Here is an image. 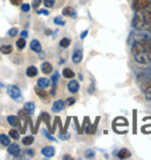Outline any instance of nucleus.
Returning a JSON list of instances; mask_svg holds the SVG:
<instances>
[{
    "mask_svg": "<svg viewBox=\"0 0 151 160\" xmlns=\"http://www.w3.org/2000/svg\"><path fill=\"white\" fill-rule=\"evenodd\" d=\"M63 77L64 78H68V79H72V78H75L76 73L72 71V70H70V68H64L63 70Z\"/></svg>",
    "mask_w": 151,
    "mask_h": 160,
    "instance_id": "22",
    "label": "nucleus"
},
{
    "mask_svg": "<svg viewBox=\"0 0 151 160\" xmlns=\"http://www.w3.org/2000/svg\"><path fill=\"white\" fill-rule=\"evenodd\" d=\"M115 124H119V125H124V127H127L128 122H127V120H126L124 117H116L115 121H114V125H115Z\"/></svg>",
    "mask_w": 151,
    "mask_h": 160,
    "instance_id": "24",
    "label": "nucleus"
},
{
    "mask_svg": "<svg viewBox=\"0 0 151 160\" xmlns=\"http://www.w3.org/2000/svg\"><path fill=\"white\" fill-rule=\"evenodd\" d=\"M7 34H8V36H11V37L16 36V34H18V29H16V28H11L7 32Z\"/></svg>",
    "mask_w": 151,
    "mask_h": 160,
    "instance_id": "33",
    "label": "nucleus"
},
{
    "mask_svg": "<svg viewBox=\"0 0 151 160\" xmlns=\"http://www.w3.org/2000/svg\"><path fill=\"white\" fill-rule=\"evenodd\" d=\"M41 70L44 74H50L52 71V65L49 63V62H44L42 63V66H41Z\"/></svg>",
    "mask_w": 151,
    "mask_h": 160,
    "instance_id": "16",
    "label": "nucleus"
},
{
    "mask_svg": "<svg viewBox=\"0 0 151 160\" xmlns=\"http://www.w3.org/2000/svg\"><path fill=\"white\" fill-rule=\"evenodd\" d=\"M7 93L9 98L13 99L16 102H22L23 101V96H22V93H21L20 88L15 86V85H9L7 86Z\"/></svg>",
    "mask_w": 151,
    "mask_h": 160,
    "instance_id": "1",
    "label": "nucleus"
},
{
    "mask_svg": "<svg viewBox=\"0 0 151 160\" xmlns=\"http://www.w3.org/2000/svg\"><path fill=\"white\" fill-rule=\"evenodd\" d=\"M55 2H56V0H43V4H44V6H45L47 8L54 7Z\"/></svg>",
    "mask_w": 151,
    "mask_h": 160,
    "instance_id": "28",
    "label": "nucleus"
},
{
    "mask_svg": "<svg viewBox=\"0 0 151 160\" xmlns=\"http://www.w3.org/2000/svg\"><path fill=\"white\" fill-rule=\"evenodd\" d=\"M79 88H80V85H79V82H78L77 80H71V81H69V82H68L69 92L77 93L78 91H79Z\"/></svg>",
    "mask_w": 151,
    "mask_h": 160,
    "instance_id": "7",
    "label": "nucleus"
},
{
    "mask_svg": "<svg viewBox=\"0 0 151 160\" xmlns=\"http://www.w3.org/2000/svg\"><path fill=\"white\" fill-rule=\"evenodd\" d=\"M21 37H23V38H27V37H28V32H27V30H23V32H21Z\"/></svg>",
    "mask_w": 151,
    "mask_h": 160,
    "instance_id": "42",
    "label": "nucleus"
},
{
    "mask_svg": "<svg viewBox=\"0 0 151 160\" xmlns=\"http://www.w3.org/2000/svg\"><path fill=\"white\" fill-rule=\"evenodd\" d=\"M30 49L34 52H36V53H40L42 51V45H41V43L37 40H33L30 42Z\"/></svg>",
    "mask_w": 151,
    "mask_h": 160,
    "instance_id": "10",
    "label": "nucleus"
},
{
    "mask_svg": "<svg viewBox=\"0 0 151 160\" xmlns=\"http://www.w3.org/2000/svg\"><path fill=\"white\" fill-rule=\"evenodd\" d=\"M71 44V40L70 38H68V37H64V38H62L60 42V45L62 47V48H69V45Z\"/></svg>",
    "mask_w": 151,
    "mask_h": 160,
    "instance_id": "25",
    "label": "nucleus"
},
{
    "mask_svg": "<svg viewBox=\"0 0 151 160\" xmlns=\"http://www.w3.org/2000/svg\"><path fill=\"white\" fill-rule=\"evenodd\" d=\"M41 2H42V0H34V1H33V4H32V7L33 8H39L40 7Z\"/></svg>",
    "mask_w": 151,
    "mask_h": 160,
    "instance_id": "36",
    "label": "nucleus"
},
{
    "mask_svg": "<svg viewBox=\"0 0 151 160\" xmlns=\"http://www.w3.org/2000/svg\"><path fill=\"white\" fill-rule=\"evenodd\" d=\"M34 143V137L33 136H26L22 138V144L26 145V146H29Z\"/></svg>",
    "mask_w": 151,
    "mask_h": 160,
    "instance_id": "23",
    "label": "nucleus"
},
{
    "mask_svg": "<svg viewBox=\"0 0 151 160\" xmlns=\"http://www.w3.org/2000/svg\"><path fill=\"white\" fill-rule=\"evenodd\" d=\"M141 88H142L143 92H147L148 89H150L151 88V78L144 79L143 81H142V86H141Z\"/></svg>",
    "mask_w": 151,
    "mask_h": 160,
    "instance_id": "19",
    "label": "nucleus"
},
{
    "mask_svg": "<svg viewBox=\"0 0 151 160\" xmlns=\"http://www.w3.org/2000/svg\"><path fill=\"white\" fill-rule=\"evenodd\" d=\"M43 135L45 137H47V138H48L49 140H52V142H57V139H56L55 137L51 136V135H50V133H49V132L47 131V130H43Z\"/></svg>",
    "mask_w": 151,
    "mask_h": 160,
    "instance_id": "32",
    "label": "nucleus"
},
{
    "mask_svg": "<svg viewBox=\"0 0 151 160\" xmlns=\"http://www.w3.org/2000/svg\"><path fill=\"white\" fill-rule=\"evenodd\" d=\"M0 144L3 145V146H8V145L11 144V137L5 135V133H1L0 135Z\"/></svg>",
    "mask_w": 151,
    "mask_h": 160,
    "instance_id": "17",
    "label": "nucleus"
},
{
    "mask_svg": "<svg viewBox=\"0 0 151 160\" xmlns=\"http://www.w3.org/2000/svg\"><path fill=\"white\" fill-rule=\"evenodd\" d=\"M131 153L129 150L127 148H121L119 152H117V158L119 159H128V158H130Z\"/></svg>",
    "mask_w": 151,
    "mask_h": 160,
    "instance_id": "13",
    "label": "nucleus"
},
{
    "mask_svg": "<svg viewBox=\"0 0 151 160\" xmlns=\"http://www.w3.org/2000/svg\"><path fill=\"white\" fill-rule=\"evenodd\" d=\"M11 1V4L14 5V6H19V5H21V2H22V0H9Z\"/></svg>",
    "mask_w": 151,
    "mask_h": 160,
    "instance_id": "39",
    "label": "nucleus"
},
{
    "mask_svg": "<svg viewBox=\"0 0 151 160\" xmlns=\"http://www.w3.org/2000/svg\"><path fill=\"white\" fill-rule=\"evenodd\" d=\"M87 34H88V30H84V32L80 34V38H81V40H84L85 37L87 36Z\"/></svg>",
    "mask_w": 151,
    "mask_h": 160,
    "instance_id": "41",
    "label": "nucleus"
},
{
    "mask_svg": "<svg viewBox=\"0 0 151 160\" xmlns=\"http://www.w3.org/2000/svg\"><path fill=\"white\" fill-rule=\"evenodd\" d=\"M151 5V0H133V9L135 12H141Z\"/></svg>",
    "mask_w": 151,
    "mask_h": 160,
    "instance_id": "2",
    "label": "nucleus"
},
{
    "mask_svg": "<svg viewBox=\"0 0 151 160\" xmlns=\"http://www.w3.org/2000/svg\"><path fill=\"white\" fill-rule=\"evenodd\" d=\"M50 80L47 79V78H40V79L37 80V86L41 88H43V89H47V88L50 86Z\"/></svg>",
    "mask_w": 151,
    "mask_h": 160,
    "instance_id": "12",
    "label": "nucleus"
},
{
    "mask_svg": "<svg viewBox=\"0 0 151 160\" xmlns=\"http://www.w3.org/2000/svg\"><path fill=\"white\" fill-rule=\"evenodd\" d=\"M76 103V99H73V98H69L68 100H66V104L68 106H72V104Z\"/></svg>",
    "mask_w": 151,
    "mask_h": 160,
    "instance_id": "37",
    "label": "nucleus"
},
{
    "mask_svg": "<svg viewBox=\"0 0 151 160\" xmlns=\"http://www.w3.org/2000/svg\"><path fill=\"white\" fill-rule=\"evenodd\" d=\"M85 157L87 158V159H93L94 157H96V153L93 150H87L86 152H85Z\"/></svg>",
    "mask_w": 151,
    "mask_h": 160,
    "instance_id": "30",
    "label": "nucleus"
},
{
    "mask_svg": "<svg viewBox=\"0 0 151 160\" xmlns=\"http://www.w3.org/2000/svg\"><path fill=\"white\" fill-rule=\"evenodd\" d=\"M56 150L54 146H44L42 150H41V153L43 154L45 158H51V157L55 156Z\"/></svg>",
    "mask_w": 151,
    "mask_h": 160,
    "instance_id": "6",
    "label": "nucleus"
},
{
    "mask_svg": "<svg viewBox=\"0 0 151 160\" xmlns=\"http://www.w3.org/2000/svg\"><path fill=\"white\" fill-rule=\"evenodd\" d=\"M64 107H65V103H64L63 100H57L54 102V104H52L51 107V110L54 112H62L64 109Z\"/></svg>",
    "mask_w": 151,
    "mask_h": 160,
    "instance_id": "8",
    "label": "nucleus"
},
{
    "mask_svg": "<svg viewBox=\"0 0 151 160\" xmlns=\"http://www.w3.org/2000/svg\"><path fill=\"white\" fill-rule=\"evenodd\" d=\"M35 93L37 94V96L40 98L41 100H43L44 102H48V101H49V94L45 92V89L39 87V86H36V87H35Z\"/></svg>",
    "mask_w": 151,
    "mask_h": 160,
    "instance_id": "5",
    "label": "nucleus"
},
{
    "mask_svg": "<svg viewBox=\"0 0 151 160\" xmlns=\"http://www.w3.org/2000/svg\"><path fill=\"white\" fill-rule=\"evenodd\" d=\"M8 136L11 137V138H13V139H19L20 138V133H19V131H16L15 129H12L9 131V133H8Z\"/></svg>",
    "mask_w": 151,
    "mask_h": 160,
    "instance_id": "26",
    "label": "nucleus"
},
{
    "mask_svg": "<svg viewBox=\"0 0 151 160\" xmlns=\"http://www.w3.org/2000/svg\"><path fill=\"white\" fill-rule=\"evenodd\" d=\"M99 120H100V117H96V123L93 124V125H91V124H90V122L87 121V129H86V132H87L88 135H93V133L96 132V127H98Z\"/></svg>",
    "mask_w": 151,
    "mask_h": 160,
    "instance_id": "14",
    "label": "nucleus"
},
{
    "mask_svg": "<svg viewBox=\"0 0 151 160\" xmlns=\"http://www.w3.org/2000/svg\"><path fill=\"white\" fill-rule=\"evenodd\" d=\"M26 154H27L28 157H33L34 156V152H33L32 150H27V151H26Z\"/></svg>",
    "mask_w": 151,
    "mask_h": 160,
    "instance_id": "43",
    "label": "nucleus"
},
{
    "mask_svg": "<svg viewBox=\"0 0 151 160\" xmlns=\"http://www.w3.org/2000/svg\"><path fill=\"white\" fill-rule=\"evenodd\" d=\"M81 60H83V51L79 50V49H77L72 53V62L75 64H79Z\"/></svg>",
    "mask_w": 151,
    "mask_h": 160,
    "instance_id": "9",
    "label": "nucleus"
},
{
    "mask_svg": "<svg viewBox=\"0 0 151 160\" xmlns=\"http://www.w3.org/2000/svg\"><path fill=\"white\" fill-rule=\"evenodd\" d=\"M62 13H63L64 16H72V18H76V15H77V13H76L75 8H73V7H70V6L63 8Z\"/></svg>",
    "mask_w": 151,
    "mask_h": 160,
    "instance_id": "15",
    "label": "nucleus"
},
{
    "mask_svg": "<svg viewBox=\"0 0 151 160\" xmlns=\"http://www.w3.org/2000/svg\"><path fill=\"white\" fill-rule=\"evenodd\" d=\"M26 74H27L29 78H33V77H36L37 76V68L35 66H29L27 68V71H26Z\"/></svg>",
    "mask_w": 151,
    "mask_h": 160,
    "instance_id": "21",
    "label": "nucleus"
},
{
    "mask_svg": "<svg viewBox=\"0 0 151 160\" xmlns=\"http://www.w3.org/2000/svg\"><path fill=\"white\" fill-rule=\"evenodd\" d=\"M16 47L20 49V50L24 49V47H26V40H24L23 37H21V38H19V40L16 41Z\"/></svg>",
    "mask_w": 151,
    "mask_h": 160,
    "instance_id": "27",
    "label": "nucleus"
},
{
    "mask_svg": "<svg viewBox=\"0 0 151 160\" xmlns=\"http://www.w3.org/2000/svg\"><path fill=\"white\" fill-rule=\"evenodd\" d=\"M58 78H60V73H55V74L51 77V80H52V82H54V85H56L58 82Z\"/></svg>",
    "mask_w": 151,
    "mask_h": 160,
    "instance_id": "35",
    "label": "nucleus"
},
{
    "mask_svg": "<svg viewBox=\"0 0 151 160\" xmlns=\"http://www.w3.org/2000/svg\"><path fill=\"white\" fill-rule=\"evenodd\" d=\"M148 32H150V34H151V26H150V27H149V28H148Z\"/></svg>",
    "mask_w": 151,
    "mask_h": 160,
    "instance_id": "45",
    "label": "nucleus"
},
{
    "mask_svg": "<svg viewBox=\"0 0 151 160\" xmlns=\"http://www.w3.org/2000/svg\"><path fill=\"white\" fill-rule=\"evenodd\" d=\"M41 118L45 122V124H47V127H48V129L51 131V125H50V116H49V114H47V112H41Z\"/></svg>",
    "mask_w": 151,
    "mask_h": 160,
    "instance_id": "20",
    "label": "nucleus"
},
{
    "mask_svg": "<svg viewBox=\"0 0 151 160\" xmlns=\"http://www.w3.org/2000/svg\"><path fill=\"white\" fill-rule=\"evenodd\" d=\"M70 137H71V135H70L69 132H60V139H63V140L69 139Z\"/></svg>",
    "mask_w": 151,
    "mask_h": 160,
    "instance_id": "31",
    "label": "nucleus"
},
{
    "mask_svg": "<svg viewBox=\"0 0 151 160\" xmlns=\"http://www.w3.org/2000/svg\"><path fill=\"white\" fill-rule=\"evenodd\" d=\"M37 14H44V15H49V12L47 9H37Z\"/></svg>",
    "mask_w": 151,
    "mask_h": 160,
    "instance_id": "40",
    "label": "nucleus"
},
{
    "mask_svg": "<svg viewBox=\"0 0 151 160\" xmlns=\"http://www.w3.org/2000/svg\"><path fill=\"white\" fill-rule=\"evenodd\" d=\"M7 152L9 153L11 156L18 158L21 153V148L18 144H9L7 148Z\"/></svg>",
    "mask_w": 151,
    "mask_h": 160,
    "instance_id": "3",
    "label": "nucleus"
},
{
    "mask_svg": "<svg viewBox=\"0 0 151 160\" xmlns=\"http://www.w3.org/2000/svg\"><path fill=\"white\" fill-rule=\"evenodd\" d=\"M23 109L26 110V112H27L28 115L30 116V115H33L34 112H35V103H34V102H26Z\"/></svg>",
    "mask_w": 151,
    "mask_h": 160,
    "instance_id": "11",
    "label": "nucleus"
},
{
    "mask_svg": "<svg viewBox=\"0 0 151 160\" xmlns=\"http://www.w3.org/2000/svg\"><path fill=\"white\" fill-rule=\"evenodd\" d=\"M13 51V47L11 44H6V45H1L0 47V52L4 55H9Z\"/></svg>",
    "mask_w": 151,
    "mask_h": 160,
    "instance_id": "18",
    "label": "nucleus"
},
{
    "mask_svg": "<svg viewBox=\"0 0 151 160\" xmlns=\"http://www.w3.org/2000/svg\"><path fill=\"white\" fill-rule=\"evenodd\" d=\"M72 160V157L71 156H69V154H65V156L63 157V160Z\"/></svg>",
    "mask_w": 151,
    "mask_h": 160,
    "instance_id": "44",
    "label": "nucleus"
},
{
    "mask_svg": "<svg viewBox=\"0 0 151 160\" xmlns=\"http://www.w3.org/2000/svg\"><path fill=\"white\" fill-rule=\"evenodd\" d=\"M145 99H147L148 101H151V88L148 89L147 92H145Z\"/></svg>",
    "mask_w": 151,
    "mask_h": 160,
    "instance_id": "38",
    "label": "nucleus"
},
{
    "mask_svg": "<svg viewBox=\"0 0 151 160\" xmlns=\"http://www.w3.org/2000/svg\"><path fill=\"white\" fill-rule=\"evenodd\" d=\"M54 23L57 24V26H64V24H65V21H64L62 18L57 16V18H55V19H54Z\"/></svg>",
    "mask_w": 151,
    "mask_h": 160,
    "instance_id": "29",
    "label": "nucleus"
},
{
    "mask_svg": "<svg viewBox=\"0 0 151 160\" xmlns=\"http://www.w3.org/2000/svg\"><path fill=\"white\" fill-rule=\"evenodd\" d=\"M7 122L11 127H13V128H19L21 125L20 117L15 116V115H9V116L7 117Z\"/></svg>",
    "mask_w": 151,
    "mask_h": 160,
    "instance_id": "4",
    "label": "nucleus"
},
{
    "mask_svg": "<svg viewBox=\"0 0 151 160\" xmlns=\"http://www.w3.org/2000/svg\"><path fill=\"white\" fill-rule=\"evenodd\" d=\"M21 11H22V12H29V11H30V5L22 4L21 5Z\"/></svg>",
    "mask_w": 151,
    "mask_h": 160,
    "instance_id": "34",
    "label": "nucleus"
}]
</instances>
